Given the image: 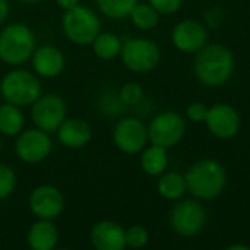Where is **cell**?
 Returning a JSON list of instances; mask_svg holds the SVG:
<instances>
[{
  "label": "cell",
  "mask_w": 250,
  "mask_h": 250,
  "mask_svg": "<svg viewBox=\"0 0 250 250\" xmlns=\"http://www.w3.org/2000/svg\"><path fill=\"white\" fill-rule=\"evenodd\" d=\"M53 149L50 133L38 129H23L15 141V154L25 164H40L45 161Z\"/></svg>",
  "instance_id": "9"
},
{
  "label": "cell",
  "mask_w": 250,
  "mask_h": 250,
  "mask_svg": "<svg viewBox=\"0 0 250 250\" xmlns=\"http://www.w3.org/2000/svg\"><path fill=\"white\" fill-rule=\"evenodd\" d=\"M168 166L167 148L151 144L145 146L141 154V168L148 176H160L166 171Z\"/></svg>",
  "instance_id": "20"
},
{
  "label": "cell",
  "mask_w": 250,
  "mask_h": 250,
  "mask_svg": "<svg viewBox=\"0 0 250 250\" xmlns=\"http://www.w3.org/2000/svg\"><path fill=\"white\" fill-rule=\"evenodd\" d=\"M28 208L38 220H57L64 209V198L59 188L40 185L34 188L28 198Z\"/></svg>",
  "instance_id": "12"
},
{
  "label": "cell",
  "mask_w": 250,
  "mask_h": 250,
  "mask_svg": "<svg viewBox=\"0 0 250 250\" xmlns=\"http://www.w3.org/2000/svg\"><path fill=\"white\" fill-rule=\"evenodd\" d=\"M171 40L177 50L190 54L199 51L207 44L208 31L204 23L193 19H185L173 28Z\"/></svg>",
  "instance_id": "15"
},
{
  "label": "cell",
  "mask_w": 250,
  "mask_h": 250,
  "mask_svg": "<svg viewBox=\"0 0 250 250\" xmlns=\"http://www.w3.org/2000/svg\"><path fill=\"white\" fill-rule=\"evenodd\" d=\"M148 141V127L138 117H123L114 125L113 142L123 154L135 155L142 152Z\"/></svg>",
  "instance_id": "11"
},
{
  "label": "cell",
  "mask_w": 250,
  "mask_h": 250,
  "mask_svg": "<svg viewBox=\"0 0 250 250\" xmlns=\"http://www.w3.org/2000/svg\"><path fill=\"white\" fill-rule=\"evenodd\" d=\"M18 1H21L23 4H35V3H40L41 0H18Z\"/></svg>",
  "instance_id": "34"
},
{
  "label": "cell",
  "mask_w": 250,
  "mask_h": 250,
  "mask_svg": "<svg viewBox=\"0 0 250 250\" xmlns=\"http://www.w3.org/2000/svg\"><path fill=\"white\" fill-rule=\"evenodd\" d=\"M29 62L32 72L42 79H54L60 76L66 66V57L63 51L53 44L37 47Z\"/></svg>",
  "instance_id": "14"
},
{
  "label": "cell",
  "mask_w": 250,
  "mask_h": 250,
  "mask_svg": "<svg viewBox=\"0 0 250 250\" xmlns=\"http://www.w3.org/2000/svg\"><path fill=\"white\" fill-rule=\"evenodd\" d=\"M60 240V233L54 221L35 220L26 231V243L32 250H53Z\"/></svg>",
  "instance_id": "18"
},
{
  "label": "cell",
  "mask_w": 250,
  "mask_h": 250,
  "mask_svg": "<svg viewBox=\"0 0 250 250\" xmlns=\"http://www.w3.org/2000/svg\"><path fill=\"white\" fill-rule=\"evenodd\" d=\"M234 72V56L223 44H205L196 51L195 75L207 86L224 85Z\"/></svg>",
  "instance_id": "1"
},
{
  "label": "cell",
  "mask_w": 250,
  "mask_h": 250,
  "mask_svg": "<svg viewBox=\"0 0 250 250\" xmlns=\"http://www.w3.org/2000/svg\"><path fill=\"white\" fill-rule=\"evenodd\" d=\"M119 98L123 103V105H138L142 100H144V89L141 86V83L130 81L122 85V88L119 89Z\"/></svg>",
  "instance_id": "25"
},
{
  "label": "cell",
  "mask_w": 250,
  "mask_h": 250,
  "mask_svg": "<svg viewBox=\"0 0 250 250\" xmlns=\"http://www.w3.org/2000/svg\"><path fill=\"white\" fill-rule=\"evenodd\" d=\"M94 54L101 60H113L120 56L123 41L114 32H101L95 37L91 44Z\"/></svg>",
  "instance_id": "22"
},
{
  "label": "cell",
  "mask_w": 250,
  "mask_h": 250,
  "mask_svg": "<svg viewBox=\"0 0 250 250\" xmlns=\"http://www.w3.org/2000/svg\"><path fill=\"white\" fill-rule=\"evenodd\" d=\"M62 31L72 44L79 47L91 45L101 31V19L94 9L78 4L63 12Z\"/></svg>",
  "instance_id": "4"
},
{
  "label": "cell",
  "mask_w": 250,
  "mask_h": 250,
  "mask_svg": "<svg viewBox=\"0 0 250 250\" xmlns=\"http://www.w3.org/2000/svg\"><path fill=\"white\" fill-rule=\"evenodd\" d=\"M56 3H57V6L64 12V10H69V9H72V7H75V6L81 4V0H56Z\"/></svg>",
  "instance_id": "32"
},
{
  "label": "cell",
  "mask_w": 250,
  "mask_h": 250,
  "mask_svg": "<svg viewBox=\"0 0 250 250\" xmlns=\"http://www.w3.org/2000/svg\"><path fill=\"white\" fill-rule=\"evenodd\" d=\"M10 12V6L7 0H0V26L4 23V21L7 19Z\"/></svg>",
  "instance_id": "31"
},
{
  "label": "cell",
  "mask_w": 250,
  "mask_h": 250,
  "mask_svg": "<svg viewBox=\"0 0 250 250\" xmlns=\"http://www.w3.org/2000/svg\"><path fill=\"white\" fill-rule=\"evenodd\" d=\"M1 98L6 103L15 104L21 108L31 107L32 103L41 95L40 78L26 69L13 67L0 81Z\"/></svg>",
  "instance_id": "5"
},
{
  "label": "cell",
  "mask_w": 250,
  "mask_h": 250,
  "mask_svg": "<svg viewBox=\"0 0 250 250\" xmlns=\"http://www.w3.org/2000/svg\"><path fill=\"white\" fill-rule=\"evenodd\" d=\"M208 110L209 107H207L204 103H192L186 110V116L193 123H205Z\"/></svg>",
  "instance_id": "29"
},
{
  "label": "cell",
  "mask_w": 250,
  "mask_h": 250,
  "mask_svg": "<svg viewBox=\"0 0 250 250\" xmlns=\"http://www.w3.org/2000/svg\"><path fill=\"white\" fill-rule=\"evenodd\" d=\"M146 127L149 142L167 149L176 146L186 133V122L177 111L158 113Z\"/></svg>",
  "instance_id": "8"
},
{
  "label": "cell",
  "mask_w": 250,
  "mask_h": 250,
  "mask_svg": "<svg viewBox=\"0 0 250 250\" xmlns=\"http://www.w3.org/2000/svg\"><path fill=\"white\" fill-rule=\"evenodd\" d=\"M31 122L35 127L47 132L56 133L60 125L67 117V104L59 94H41L35 103L29 107Z\"/></svg>",
  "instance_id": "7"
},
{
  "label": "cell",
  "mask_w": 250,
  "mask_h": 250,
  "mask_svg": "<svg viewBox=\"0 0 250 250\" xmlns=\"http://www.w3.org/2000/svg\"><path fill=\"white\" fill-rule=\"evenodd\" d=\"M125 240H126V248L141 249L146 246L149 240V233L142 226H130L129 229L125 230Z\"/></svg>",
  "instance_id": "27"
},
{
  "label": "cell",
  "mask_w": 250,
  "mask_h": 250,
  "mask_svg": "<svg viewBox=\"0 0 250 250\" xmlns=\"http://www.w3.org/2000/svg\"><path fill=\"white\" fill-rule=\"evenodd\" d=\"M16 183L18 179L15 170L7 164L0 163V201L7 199L15 192Z\"/></svg>",
  "instance_id": "26"
},
{
  "label": "cell",
  "mask_w": 250,
  "mask_h": 250,
  "mask_svg": "<svg viewBox=\"0 0 250 250\" xmlns=\"http://www.w3.org/2000/svg\"><path fill=\"white\" fill-rule=\"evenodd\" d=\"M0 151H1V135H0Z\"/></svg>",
  "instance_id": "35"
},
{
  "label": "cell",
  "mask_w": 250,
  "mask_h": 250,
  "mask_svg": "<svg viewBox=\"0 0 250 250\" xmlns=\"http://www.w3.org/2000/svg\"><path fill=\"white\" fill-rule=\"evenodd\" d=\"M139 0H95L100 12L110 19H126L129 18L133 7Z\"/></svg>",
  "instance_id": "24"
},
{
  "label": "cell",
  "mask_w": 250,
  "mask_h": 250,
  "mask_svg": "<svg viewBox=\"0 0 250 250\" xmlns=\"http://www.w3.org/2000/svg\"><path fill=\"white\" fill-rule=\"evenodd\" d=\"M25 127V114L21 107L3 103L0 104V135L6 138H16Z\"/></svg>",
  "instance_id": "19"
},
{
  "label": "cell",
  "mask_w": 250,
  "mask_h": 250,
  "mask_svg": "<svg viewBox=\"0 0 250 250\" xmlns=\"http://www.w3.org/2000/svg\"><path fill=\"white\" fill-rule=\"evenodd\" d=\"M132 23L141 31H151L160 22V13L149 3H139L129 15Z\"/></svg>",
  "instance_id": "23"
},
{
  "label": "cell",
  "mask_w": 250,
  "mask_h": 250,
  "mask_svg": "<svg viewBox=\"0 0 250 250\" xmlns=\"http://www.w3.org/2000/svg\"><path fill=\"white\" fill-rule=\"evenodd\" d=\"M207 223L205 208L196 201H182L170 212V226L182 237H193L202 231Z\"/></svg>",
  "instance_id": "10"
},
{
  "label": "cell",
  "mask_w": 250,
  "mask_h": 250,
  "mask_svg": "<svg viewBox=\"0 0 250 250\" xmlns=\"http://www.w3.org/2000/svg\"><path fill=\"white\" fill-rule=\"evenodd\" d=\"M37 48L34 31L22 22H13L0 29V62L19 67L29 62Z\"/></svg>",
  "instance_id": "2"
},
{
  "label": "cell",
  "mask_w": 250,
  "mask_h": 250,
  "mask_svg": "<svg viewBox=\"0 0 250 250\" xmlns=\"http://www.w3.org/2000/svg\"><path fill=\"white\" fill-rule=\"evenodd\" d=\"M123 66L133 73H148L155 69L161 59L157 42L144 37H133L123 41L120 51Z\"/></svg>",
  "instance_id": "6"
},
{
  "label": "cell",
  "mask_w": 250,
  "mask_h": 250,
  "mask_svg": "<svg viewBox=\"0 0 250 250\" xmlns=\"http://www.w3.org/2000/svg\"><path fill=\"white\" fill-rule=\"evenodd\" d=\"M188 192L198 199H214L220 196L227 185V173L223 164L215 160L195 163L185 174Z\"/></svg>",
  "instance_id": "3"
},
{
  "label": "cell",
  "mask_w": 250,
  "mask_h": 250,
  "mask_svg": "<svg viewBox=\"0 0 250 250\" xmlns=\"http://www.w3.org/2000/svg\"><path fill=\"white\" fill-rule=\"evenodd\" d=\"M229 250H249V246H245V245H233V246H229Z\"/></svg>",
  "instance_id": "33"
},
{
  "label": "cell",
  "mask_w": 250,
  "mask_h": 250,
  "mask_svg": "<svg viewBox=\"0 0 250 250\" xmlns=\"http://www.w3.org/2000/svg\"><path fill=\"white\" fill-rule=\"evenodd\" d=\"M0 98H1V86H0Z\"/></svg>",
  "instance_id": "36"
},
{
  "label": "cell",
  "mask_w": 250,
  "mask_h": 250,
  "mask_svg": "<svg viewBox=\"0 0 250 250\" xmlns=\"http://www.w3.org/2000/svg\"><path fill=\"white\" fill-rule=\"evenodd\" d=\"M157 190L161 198L167 201H177L188 192L186 179L177 171H164L160 174L157 182Z\"/></svg>",
  "instance_id": "21"
},
{
  "label": "cell",
  "mask_w": 250,
  "mask_h": 250,
  "mask_svg": "<svg viewBox=\"0 0 250 250\" xmlns=\"http://www.w3.org/2000/svg\"><path fill=\"white\" fill-rule=\"evenodd\" d=\"M148 3L160 15H173L182 7L183 0H148Z\"/></svg>",
  "instance_id": "28"
},
{
  "label": "cell",
  "mask_w": 250,
  "mask_h": 250,
  "mask_svg": "<svg viewBox=\"0 0 250 250\" xmlns=\"http://www.w3.org/2000/svg\"><path fill=\"white\" fill-rule=\"evenodd\" d=\"M205 22H207V26L208 28H212V29H217L220 28L221 22H223V18H224V13L220 7H214V9H209L205 15Z\"/></svg>",
  "instance_id": "30"
},
{
  "label": "cell",
  "mask_w": 250,
  "mask_h": 250,
  "mask_svg": "<svg viewBox=\"0 0 250 250\" xmlns=\"http://www.w3.org/2000/svg\"><path fill=\"white\" fill-rule=\"evenodd\" d=\"M56 133L60 145L67 149H81L92 139L91 125L81 117H66Z\"/></svg>",
  "instance_id": "16"
},
{
  "label": "cell",
  "mask_w": 250,
  "mask_h": 250,
  "mask_svg": "<svg viewBox=\"0 0 250 250\" xmlns=\"http://www.w3.org/2000/svg\"><path fill=\"white\" fill-rule=\"evenodd\" d=\"M205 123L209 132L220 139L236 136L242 126L240 114L230 104H215L209 107Z\"/></svg>",
  "instance_id": "13"
},
{
  "label": "cell",
  "mask_w": 250,
  "mask_h": 250,
  "mask_svg": "<svg viewBox=\"0 0 250 250\" xmlns=\"http://www.w3.org/2000/svg\"><path fill=\"white\" fill-rule=\"evenodd\" d=\"M125 230L119 223L103 220L89 231V242L97 250H123L126 248Z\"/></svg>",
  "instance_id": "17"
}]
</instances>
